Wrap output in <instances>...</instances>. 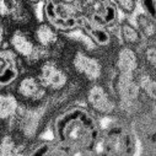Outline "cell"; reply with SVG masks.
Instances as JSON below:
<instances>
[{
    "label": "cell",
    "instance_id": "1",
    "mask_svg": "<svg viewBox=\"0 0 156 156\" xmlns=\"http://www.w3.org/2000/svg\"><path fill=\"white\" fill-rule=\"evenodd\" d=\"M100 133L96 114L83 106L63 111L53 123V139L65 154L91 152L98 143Z\"/></svg>",
    "mask_w": 156,
    "mask_h": 156
},
{
    "label": "cell",
    "instance_id": "2",
    "mask_svg": "<svg viewBox=\"0 0 156 156\" xmlns=\"http://www.w3.org/2000/svg\"><path fill=\"white\" fill-rule=\"evenodd\" d=\"M81 10L75 5L65 4L59 0H46L43 16L47 23L58 32H73L80 27Z\"/></svg>",
    "mask_w": 156,
    "mask_h": 156
},
{
    "label": "cell",
    "instance_id": "3",
    "mask_svg": "<svg viewBox=\"0 0 156 156\" xmlns=\"http://www.w3.org/2000/svg\"><path fill=\"white\" fill-rule=\"evenodd\" d=\"M81 14L90 21L111 28L118 23L119 11L113 0H83Z\"/></svg>",
    "mask_w": 156,
    "mask_h": 156
},
{
    "label": "cell",
    "instance_id": "4",
    "mask_svg": "<svg viewBox=\"0 0 156 156\" xmlns=\"http://www.w3.org/2000/svg\"><path fill=\"white\" fill-rule=\"evenodd\" d=\"M48 90L43 86L37 75H26L20 79L15 87V96L23 106L42 102L47 96Z\"/></svg>",
    "mask_w": 156,
    "mask_h": 156
},
{
    "label": "cell",
    "instance_id": "5",
    "mask_svg": "<svg viewBox=\"0 0 156 156\" xmlns=\"http://www.w3.org/2000/svg\"><path fill=\"white\" fill-rule=\"evenodd\" d=\"M37 77L48 91H60L68 85L69 81L68 73L52 59L44 60L41 64Z\"/></svg>",
    "mask_w": 156,
    "mask_h": 156
},
{
    "label": "cell",
    "instance_id": "6",
    "mask_svg": "<svg viewBox=\"0 0 156 156\" xmlns=\"http://www.w3.org/2000/svg\"><path fill=\"white\" fill-rule=\"evenodd\" d=\"M89 108L98 115H111L115 111V101L106 86L97 81L91 85L86 94Z\"/></svg>",
    "mask_w": 156,
    "mask_h": 156
},
{
    "label": "cell",
    "instance_id": "7",
    "mask_svg": "<svg viewBox=\"0 0 156 156\" xmlns=\"http://www.w3.org/2000/svg\"><path fill=\"white\" fill-rule=\"evenodd\" d=\"M73 69L86 80L91 83H96L101 79L103 66L98 58L89 54L85 51H77L71 60Z\"/></svg>",
    "mask_w": 156,
    "mask_h": 156
},
{
    "label": "cell",
    "instance_id": "8",
    "mask_svg": "<svg viewBox=\"0 0 156 156\" xmlns=\"http://www.w3.org/2000/svg\"><path fill=\"white\" fill-rule=\"evenodd\" d=\"M115 90L117 95L121 98V102L127 106H130L138 101L141 91L135 79V74L124 73H118V76L115 79Z\"/></svg>",
    "mask_w": 156,
    "mask_h": 156
},
{
    "label": "cell",
    "instance_id": "9",
    "mask_svg": "<svg viewBox=\"0 0 156 156\" xmlns=\"http://www.w3.org/2000/svg\"><path fill=\"white\" fill-rule=\"evenodd\" d=\"M17 55L11 49H0V87L14 84L19 77Z\"/></svg>",
    "mask_w": 156,
    "mask_h": 156
},
{
    "label": "cell",
    "instance_id": "10",
    "mask_svg": "<svg viewBox=\"0 0 156 156\" xmlns=\"http://www.w3.org/2000/svg\"><path fill=\"white\" fill-rule=\"evenodd\" d=\"M79 28L89 37V40L96 47L105 48L112 43V33H111L109 28L103 27L101 25H97L83 15L80 19V27Z\"/></svg>",
    "mask_w": 156,
    "mask_h": 156
},
{
    "label": "cell",
    "instance_id": "11",
    "mask_svg": "<svg viewBox=\"0 0 156 156\" xmlns=\"http://www.w3.org/2000/svg\"><path fill=\"white\" fill-rule=\"evenodd\" d=\"M9 44L10 49L20 58L22 59H28L33 52L37 48V44L33 40V36H31L28 32L19 28L15 30L9 38Z\"/></svg>",
    "mask_w": 156,
    "mask_h": 156
},
{
    "label": "cell",
    "instance_id": "12",
    "mask_svg": "<svg viewBox=\"0 0 156 156\" xmlns=\"http://www.w3.org/2000/svg\"><path fill=\"white\" fill-rule=\"evenodd\" d=\"M115 68L118 73L135 74L139 70V57L134 48L129 46H123L115 58Z\"/></svg>",
    "mask_w": 156,
    "mask_h": 156
},
{
    "label": "cell",
    "instance_id": "13",
    "mask_svg": "<svg viewBox=\"0 0 156 156\" xmlns=\"http://www.w3.org/2000/svg\"><path fill=\"white\" fill-rule=\"evenodd\" d=\"M32 36L36 44L46 49L54 47L59 41V32L46 21L40 22L36 26Z\"/></svg>",
    "mask_w": 156,
    "mask_h": 156
},
{
    "label": "cell",
    "instance_id": "14",
    "mask_svg": "<svg viewBox=\"0 0 156 156\" xmlns=\"http://www.w3.org/2000/svg\"><path fill=\"white\" fill-rule=\"evenodd\" d=\"M8 5V16L19 25H27L31 22L32 12L25 0H5Z\"/></svg>",
    "mask_w": 156,
    "mask_h": 156
},
{
    "label": "cell",
    "instance_id": "15",
    "mask_svg": "<svg viewBox=\"0 0 156 156\" xmlns=\"http://www.w3.org/2000/svg\"><path fill=\"white\" fill-rule=\"evenodd\" d=\"M19 101L16 96L11 92H0V121H9L14 118L17 107Z\"/></svg>",
    "mask_w": 156,
    "mask_h": 156
},
{
    "label": "cell",
    "instance_id": "16",
    "mask_svg": "<svg viewBox=\"0 0 156 156\" xmlns=\"http://www.w3.org/2000/svg\"><path fill=\"white\" fill-rule=\"evenodd\" d=\"M118 32H119V36H121L122 41L126 46H129V47L134 48V47H136L141 43L143 36L140 34L138 28L133 23H130L129 21L121 22L119 26H118Z\"/></svg>",
    "mask_w": 156,
    "mask_h": 156
},
{
    "label": "cell",
    "instance_id": "17",
    "mask_svg": "<svg viewBox=\"0 0 156 156\" xmlns=\"http://www.w3.org/2000/svg\"><path fill=\"white\" fill-rule=\"evenodd\" d=\"M135 27L140 32L143 37L146 40H154L156 33V26H155V19L150 17L145 12H140L135 17Z\"/></svg>",
    "mask_w": 156,
    "mask_h": 156
},
{
    "label": "cell",
    "instance_id": "18",
    "mask_svg": "<svg viewBox=\"0 0 156 156\" xmlns=\"http://www.w3.org/2000/svg\"><path fill=\"white\" fill-rule=\"evenodd\" d=\"M117 10L124 15H132L136 10V0H113Z\"/></svg>",
    "mask_w": 156,
    "mask_h": 156
},
{
    "label": "cell",
    "instance_id": "19",
    "mask_svg": "<svg viewBox=\"0 0 156 156\" xmlns=\"http://www.w3.org/2000/svg\"><path fill=\"white\" fill-rule=\"evenodd\" d=\"M16 143L11 135H5L0 141V155H11L16 152Z\"/></svg>",
    "mask_w": 156,
    "mask_h": 156
},
{
    "label": "cell",
    "instance_id": "20",
    "mask_svg": "<svg viewBox=\"0 0 156 156\" xmlns=\"http://www.w3.org/2000/svg\"><path fill=\"white\" fill-rule=\"evenodd\" d=\"M144 58H145V62H146L147 66H151L154 69L155 68V63H156V49H155V44L154 43L149 44L145 48Z\"/></svg>",
    "mask_w": 156,
    "mask_h": 156
},
{
    "label": "cell",
    "instance_id": "21",
    "mask_svg": "<svg viewBox=\"0 0 156 156\" xmlns=\"http://www.w3.org/2000/svg\"><path fill=\"white\" fill-rule=\"evenodd\" d=\"M141 6H143L145 14H147L150 17L155 19V12H156V0H141Z\"/></svg>",
    "mask_w": 156,
    "mask_h": 156
},
{
    "label": "cell",
    "instance_id": "22",
    "mask_svg": "<svg viewBox=\"0 0 156 156\" xmlns=\"http://www.w3.org/2000/svg\"><path fill=\"white\" fill-rule=\"evenodd\" d=\"M8 16V5L5 0H0V19Z\"/></svg>",
    "mask_w": 156,
    "mask_h": 156
},
{
    "label": "cell",
    "instance_id": "23",
    "mask_svg": "<svg viewBox=\"0 0 156 156\" xmlns=\"http://www.w3.org/2000/svg\"><path fill=\"white\" fill-rule=\"evenodd\" d=\"M3 37H4V28H3V23L0 21V43L3 41Z\"/></svg>",
    "mask_w": 156,
    "mask_h": 156
},
{
    "label": "cell",
    "instance_id": "24",
    "mask_svg": "<svg viewBox=\"0 0 156 156\" xmlns=\"http://www.w3.org/2000/svg\"><path fill=\"white\" fill-rule=\"evenodd\" d=\"M25 2H27V3H30V4H36V3H38V2H41V0H25Z\"/></svg>",
    "mask_w": 156,
    "mask_h": 156
}]
</instances>
